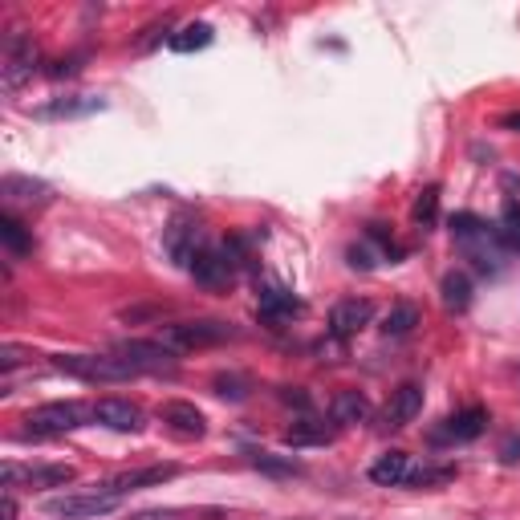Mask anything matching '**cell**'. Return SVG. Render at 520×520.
Returning <instances> with one entry per match:
<instances>
[{
  "mask_svg": "<svg viewBox=\"0 0 520 520\" xmlns=\"http://www.w3.org/2000/svg\"><path fill=\"white\" fill-rule=\"evenodd\" d=\"M451 236H455V248L464 252V260H472V269L484 273V277H496L508 260V244H504V232H496L492 224H484L480 216L472 212H455L451 216Z\"/></svg>",
  "mask_w": 520,
  "mask_h": 520,
  "instance_id": "6da1fadb",
  "label": "cell"
},
{
  "mask_svg": "<svg viewBox=\"0 0 520 520\" xmlns=\"http://www.w3.org/2000/svg\"><path fill=\"white\" fill-rule=\"evenodd\" d=\"M90 419H94V407H86V403H41V407H33L29 415H25V435H33V439H53V435H70V431H82V427H90Z\"/></svg>",
  "mask_w": 520,
  "mask_h": 520,
  "instance_id": "7a4b0ae2",
  "label": "cell"
},
{
  "mask_svg": "<svg viewBox=\"0 0 520 520\" xmlns=\"http://www.w3.org/2000/svg\"><path fill=\"white\" fill-rule=\"evenodd\" d=\"M236 330L228 321H216V317H200V321H175V325H163L159 342L171 346L175 354H187V350H208V346H224L232 342Z\"/></svg>",
  "mask_w": 520,
  "mask_h": 520,
  "instance_id": "3957f363",
  "label": "cell"
},
{
  "mask_svg": "<svg viewBox=\"0 0 520 520\" xmlns=\"http://www.w3.org/2000/svg\"><path fill=\"white\" fill-rule=\"evenodd\" d=\"M53 370L70 374V378H82V382H130V378L139 374L135 366H130L126 358H118L114 350L110 354H57Z\"/></svg>",
  "mask_w": 520,
  "mask_h": 520,
  "instance_id": "277c9868",
  "label": "cell"
},
{
  "mask_svg": "<svg viewBox=\"0 0 520 520\" xmlns=\"http://www.w3.org/2000/svg\"><path fill=\"white\" fill-rule=\"evenodd\" d=\"M37 61H41V53H37V41L29 33L17 29L5 37V49H0V82H5L9 94H17L37 74Z\"/></svg>",
  "mask_w": 520,
  "mask_h": 520,
  "instance_id": "5b68a950",
  "label": "cell"
},
{
  "mask_svg": "<svg viewBox=\"0 0 520 520\" xmlns=\"http://www.w3.org/2000/svg\"><path fill=\"white\" fill-rule=\"evenodd\" d=\"M122 504V496H110V492H70V496H49L45 500V512L57 516V520H94V516H106Z\"/></svg>",
  "mask_w": 520,
  "mask_h": 520,
  "instance_id": "8992f818",
  "label": "cell"
},
{
  "mask_svg": "<svg viewBox=\"0 0 520 520\" xmlns=\"http://www.w3.org/2000/svg\"><path fill=\"white\" fill-rule=\"evenodd\" d=\"M118 358H126L139 374H171L179 366V354L163 342H143V338H126L114 346Z\"/></svg>",
  "mask_w": 520,
  "mask_h": 520,
  "instance_id": "52a82bcc",
  "label": "cell"
},
{
  "mask_svg": "<svg viewBox=\"0 0 520 520\" xmlns=\"http://www.w3.org/2000/svg\"><path fill=\"white\" fill-rule=\"evenodd\" d=\"M74 480V468L70 464H5L0 468V484H5L9 492L13 488H61V484H70Z\"/></svg>",
  "mask_w": 520,
  "mask_h": 520,
  "instance_id": "ba28073f",
  "label": "cell"
},
{
  "mask_svg": "<svg viewBox=\"0 0 520 520\" xmlns=\"http://www.w3.org/2000/svg\"><path fill=\"white\" fill-rule=\"evenodd\" d=\"M179 476V464H151V468H130L110 476L106 484H94V492H110V496H126V492H139V488H163L167 480Z\"/></svg>",
  "mask_w": 520,
  "mask_h": 520,
  "instance_id": "9c48e42d",
  "label": "cell"
},
{
  "mask_svg": "<svg viewBox=\"0 0 520 520\" xmlns=\"http://www.w3.org/2000/svg\"><path fill=\"white\" fill-rule=\"evenodd\" d=\"M163 248H167V256L175 260L179 269H191L195 256L208 248V244H204V228L195 224V220H175V224L167 228V236H163Z\"/></svg>",
  "mask_w": 520,
  "mask_h": 520,
  "instance_id": "30bf717a",
  "label": "cell"
},
{
  "mask_svg": "<svg viewBox=\"0 0 520 520\" xmlns=\"http://www.w3.org/2000/svg\"><path fill=\"white\" fill-rule=\"evenodd\" d=\"M159 423H163L171 435H179V439H204V435H208L204 411L195 407V403H187V399H167V403L159 407Z\"/></svg>",
  "mask_w": 520,
  "mask_h": 520,
  "instance_id": "8fae6325",
  "label": "cell"
},
{
  "mask_svg": "<svg viewBox=\"0 0 520 520\" xmlns=\"http://www.w3.org/2000/svg\"><path fill=\"white\" fill-rule=\"evenodd\" d=\"M488 431V411L484 407H468V411H455L451 419H443L439 431H431L435 443H472Z\"/></svg>",
  "mask_w": 520,
  "mask_h": 520,
  "instance_id": "7c38bea8",
  "label": "cell"
},
{
  "mask_svg": "<svg viewBox=\"0 0 520 520\" xmlns=\"http://www.w3.org/2000/svg\"><path fill=\"white\" fill-rule=\"evenodd\" d=\"M374 321V305L366 297H350V301H338L334 313H330V334L334 338H354L362 334L366 325Z\"/></svg>",
  "mask_w": 520,
  "mask_h": 520,
  "instance_id": "4fadbf2b",
  "label": "cell"
},
{
  "mask_svg": "<svg viewBox=\"0 0 520 520\" xmlns=\"http://www.w3.org/2000/svg\"><path fill=\"white\" fill-rule=\"evenodd\" d=\"M419 411H423V386L403 382L382 407V427H407V423L419 419Z\"/></svg>",
  "mask_w": 520,
  "mask_h": 520,
  "instance_id": "5bb4252c",
  "label": "cell"
},
{
  "mask_svg": "<svg viewBox=\"0 0 520 520\" xmlns=\"http://www.w3.org/2000/svg\"><path fill=\"white\" fill-rule=\"evenodd\" d=\"M0 195H5V204H9V212L13 208H25V204H49L53 200V187L49 183H41V179H29V175H5L0 179Z\"/></svg>",
  "mask_w": 520,
  "mask_h": 520,
  "instance_id": "9a60e30c",
  "label": "cell"
},
{
  "mask_svg": "<svg viewBox=\"0 0 520 520\" xmlns=\"http://www.w3.org/2000/svg\"><path fill=\"white\" fill-rule=\"evenodd\" d=\"M94 423H102L110 431H122V435H135L143 427V411L130 399H98L94 403Z\"/></svg>",
  "mask_w": 520,
  "mask_h": 520,
  "instance_id": "2e32d148",
  "label": "cell"
},
{
  "mask_svg": "<svg viewBox=\"0 0 520 520\" xmlns=\"http://www.w3.org/2000/svg\"><path fill=\"white\" fill-rule=\"evenodd\" d=\"M187 273H191L195 281H200L204 289H228L232 277H236V269L228 265V256L216 252V248H204L200 256H195V265H191Z\"/></svg>",
  "mask_w": 520,
  "mask_h": 520,
  "instance_id": "e0dca14e",
  "label": "cell"
},
{
  "mask_svg": "<svg viewBox=\"0 0 520 520\" xmlns=\"http://www.w3.org/2000/svg\"><path fill=\"white\" fill-rule=\"evenodd\" d=\"M407 476H411V455L407 451H386L370 464V480L378 488H399V484H407Z\"/></svg>",
  "mask_w": 520,
  "mask_h": 520,
  "instance_id": "ac0fdd59",
  "label": "cell"
},
{
  "mask_svg": "<svg viewBox=\"0 0 520 520\" xmlns=\"http://www.w3.org/2000/svg\"><path fill=\"white\" fill-rule=\"evenodd\" d=\"M256 301H260V317H269V321H285V317H297L305 305L289 293V289H281V285H265L256 293Z\"/></svg>",
  "mask_w": 520,
  "mask_h": 520,
  "instance_id": "d6986e66",
  "label": "cell"
},
{
  "mask_svg": "<svg viewBox=\"0 0 520 520\" xmlns=\"http://www.w3.org/2000/svg\"><path fill=\"white\" fill-rule=\"evenodd\" d=\"M330 419L338 427H350V423H366L370 419V399L362 390H338L334 403H330Z\"/></svg>",
  "mask_w": 520,
  "mask_h": 520,
  "instance_id": "ffe728a7",
  "label": "cell"
},
{
  "mask_svg": "<svg viewBox=\"0 0 520 520\" xmlns=\"http://www.w3.org/2000/svg\"><path fill=\"white\" fill-rule=\"evenodd\" d=\"M0 244H5V252H9L13 260H21V256L33 252V232H29L13 212H5V216H0Z\"/></svg>",
  "mask_w": 520,
  "mask_h": 520,
  "instance_id": "44dd1931",
  "label": "cell"
},
{
  "mask_svg": "<svg viewBox=\"0 0 520 520\" xmlns=\"http://www.w3.org/2000/svg\"><path fill=\"white\" fill-rule=\"evenodd\" d=\"M439 297H443L447 313H464L472 305V277L468 273H447L439 281Z\"/></svg>",
  "mask_w": 520,
  "mask_h": 520,
  "instance_id": "7402d4cb",
  "label": "cell"
},
{
  "mask_svg": "<svg viewBox=\"0 0 520 520\" xmlns=\"http://www.w3.org/2000/svg\"><path fill=\"white\" fill-rule=\"evenodd\" d=\"M334 439V427L330 423H317V419H301L285 431V443L289 447H321V443H330Z\"/></svg>",
  "mask_w": 520,
  "mask_h": 520,
  "instance_id": "603a6c76",
  "label": "cell"
},
{
  "mask_svg": "<svg viewBox=\"0 0 520 520\" xmlns=\"http://www.w3.org/2000/svg\"><path fill=\"white\" fill-rule=\"evenodd\" d=\"M212 25L208 21H191V25H183L179 33H171L167 37V45L175 49V53H195V49H208L212 45Z\"/></svg>",
  "mask_w": 520,
  "mask_h": 520,
  "instance_id": "cb8c5ba5",
  "label": "cell"
},
{
  "mask_svg": "<svg viewBox=\"0 0 520 520\" xmlns=\"http://www.w3.org/2000/svg\"><path fill=\"white\" fill-rule=\"evenodd\" d=\"M415 325H419V305H415V301H399L395 309L382 317V334H386V338H407Z\"/></svg>",
  "mask_w": 520,
  "mask_h": 520,
  "instance_id": "d4e9b609",
  "label": "cell"
},
{
  "mask_svg": "<svg viewBox=\"0 0 520 520\" xmlns=\"http://www.w3.org/2000/svg\"><path fill=\"white\" fill-rule=\"evenodd\" d=\"M102 106H106L102 98H61V102L41 106L37 114H41V118H74V114H94V110H102Z\"/></svg>",
  "mask_w": 520,
  "mask_h": 520,
  "instance_id": "484cf974",
  "label": "cell"
},
{
  "mask_svg": "<svg viewBox=\"0 0 520 520\" xmlns=\"http://www.w3.org/2000/svg\"><path fill=\"white\" fill-rule=\"evenodd\" d=\"M411 220L427 232V228H435V220H439V187L431 183V187H423L419 195H415V208H411Z\"/></svg>",
  "mask_w": 520,
  "mask_h": 520,
  "instance_id": "4316f807",
  "label": "cell"
},
{
  "mask_svg": "<svg viewBox=\"0 0 520 520\" xmlns=\"http://www.w3.org/2000/svg\"><path fill=\"white\" fill-rule=\"evenodd\" d=\"M252 468L265 472V476H301V464L293 460V455H285V460H281V455H265V451H260V455H252Z\"/></svg>",
  "mask_w": 520,
  "mask_h": 520,
  "instance_id": "83f0119b",
  "label": "cell"
},
{
  "mask_svg": "<svg viewBox=\"0 0 520 520\" xmlns=\"http://www.w3.org/2000/svg\"><path fill=\"white\" fill-rule=\"evenodd\" d=\"M212 386H216V395H220V399H232V403L248 399V378H240V374H216Z\"/></svg>",
  "mask_w": 520,
  "mask_h": 520,
  "instance_id": "f1b7e54d",
  "label": "cell"
},
{
  "mask_svg": "<svg viewBox=\"0 0 520 520\" xmlns=\"http://www.w3.org/2000/svg\"><path fill=\"white\" fill-rule=\"evenodd\" d=\"M504 244L520 252V204H504Z\"/></svg>",
  "mask_w": 520,
  "mask_h": 520,
  "instance_id": "f546056e",
  "label": "cell"
},
{
  "mask_svg": "<svg viewBox=\"0 0 520 520\" xmlns=\"http://www.w3.org/2000/svg\"><path fill=\"white\" fill-rule=\"evenodd\" d=\"M346 256H350V265H354V269H374V265H378V260L370 256V248H366V244H350V252H346Z\"/></svg>",
  "mask_w": 520,
  "mask_h": 520,
  "instance_id": "4dcf8cb0",
  "label": "cell"
},
{
  "mask_svg": "<svg viewBox=\"0 0 520 520\" xmlns=\"http://www.w3.org/2000/svg\"><path fill=\"white\" fill-rule=\"evenodd\" d=\"M500 460H504V464H520V435H508V439L500 443Z\"/></svg>",
  "mask_w": 520,
  "mask_h": 520,
  "instance_id": "1f68e13d",
  "label": "cell"
},
{
  "mask_svg": "<svg viewBox=\"0 0 520 520\" xmlns=\"http://www.w3.org/2000/svg\"><path fill=\"white\" fill-rule=\"evenodd\" d=\"M496 126H500V130H512V135H520V110L500 114V118H496Z\"/></svg>",
  "mask_w": 520,
  "mask_h": 520,
  "instance_id": "d6a6232c",
  "label": "cell"
},
{
  "mask_svg": "<svg viewBox=\"0 0 520 520\" xmlns=\"http://www.w3.org/2000/svg\"><path fill=\"white\" fill-rule=\"evenodd\" d=\"M0 520H17V500H13V492H5V500H0Z\"/></svg>",
  "mask_w": 520,
  "mask_h": 520,
  "instance_id": "836d02e7",
  "label": "cell"
},
{
  "mask_svg": "<svg viewBox=\"0 0 520 520\" xmlns=\"http://www.w3.org/2000/svg\"><path fill=\"white\" fill-rule=\"evenodd\" d=\"M183 512H175V508H167V512H139V516H130V520H179Z\"/></svg>",
  "mask_w": 520,
  "mask_h": 520,
  "instance_id": "e575fe53",
  "label": "cell"
}]
</instances>
